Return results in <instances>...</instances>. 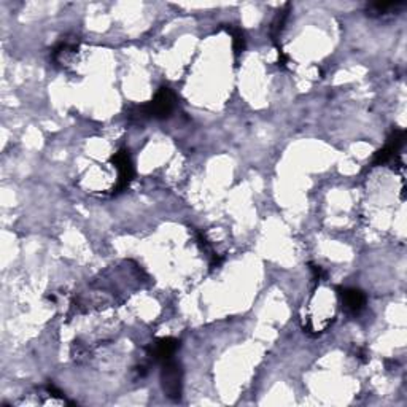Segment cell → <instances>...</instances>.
I'll return each mask as SVG.
<instances>
[{
  "instance_id": "1",
  "label": "cell",
  "mask_w": 407,
  "mask_h": 407,
  "mask_svg": "<svg viewBox=\"0 0 407 407\" xmlns=\"http://www.w3.org/2000/svg\"><path fill=\"white\" fill-rule=\"evenodd\" d=\"M175 105H177V95H175L172 89L164 86L156 93L152 102L135 108V113L130 115V117L139 119V121L147 118L165 119L174 113Z\"/></svg>"
},
{
  "instance_id": "2",
  "label": "cell",
  "mask_w": 407,
  "mask_h": 407,
  "mask_svg": "<svg viewBox=\"0 0 407 407\" xmlns=\"http://www.w3.org/2000/svg\"><path fill=\"white\" fill-rule=\"evenodd\" d=\"M182 382L183 373L182 366L172 358L164 361L163 371H161V384H163L164 393L172 399H178L182 396Z\"/></svg>"
},
{
  "instance_id": "3",
  "label": "cell",
  "mask_w": 407,
  "mask_h": 407,
  "mask_svg": "<svg viewBox=\"0 0 407 407\" xmlns=\"http://www.w3.org/2000/svg\"><path fill=\"white\" fill-rule=\"evenodd\" d=\"M112 163L118 170V182L117 187L113 188V193H123V191L129 187L130 182L134 178V164L130 159V154L128 150H119L118 153L113 154Z\"/></svg>"
},
{
  "instance_id": "4",
  "label": "cell",
  "mask_w": 407,
  "mask_h": 407,
  "mask_svg": "<svg viewBox=\"0 0 407 407\" xmlns=\"http://www.w3.org/2000/svg\"><path fill=\"white\" fill-rule=\"evenodd\" d=\"M404 140H406V132L401 129H395L391 135L388 137V142L385 143V147L379 150V152L375 153V156L373 159V165H384L388 163V161L393 159L396 154L399 153V150L403 148L404 145Z\"/></svg>"
},
{
  "instance_id": "5",
  "label": "cell",
  "mask_w": 407,
  "mask_h": 407,
  "mask_svg": "<svg viewBox=\"0 0 407 407\" xmlns=\"http://www.w3.org/2000/svg\"><path fill=\"white\" fill-rule=\"evenodd\" d=\"M178 347H180V342L177 339L163 338V339L154 340L153 344H150L147 347V353L154 363H164V361L172 358Z\"/></svg>"
},
{
  "instance_id": "6",
  "label": "cell",
  "mask_w": 407,
  "mask_h": 407,
  "mask_svg": "<svg viewBox=\"0 0 407 407\" xmlns=\"http://www.w3.org/2000/svg\"><path fill=\"white\" fill-rule=\"evenodd\" d=\"M339 296L342 301V307L347 314L358 315L366 307V294L356 288H339Z\"/></svg>"
},
{
  "instance_id": "7",
  "label": "cell",
  "mask_w": 407,
  "mask_h": 407,
  "mask_svg": "<svg viewBox=\"0 0 407 407\" xmlns=\"http://www.w3.org/2000/svg\"><path fill=\"white\" fill-rule=\"evenodd\" d=\"M406 7V2H374L369 3L366 7V12H368L369 16H386V14L398 13L401 8Z\"/></svg>"
},
{
  "instance_id": "8",
  "label": "cell",
  "mask_w": 407,
  "mask_h": 407,
  "mask_svg": "<svg viewBox=\"0 0 407 407\" xmlns=\"http://www.w3.org/2000/svg\"><path fill=\"white\" fill-rule=\"evenodd\" d=\"M290 8H291V5L286 3L283 7V10H280V12L277 13V16H275V19H274L272 27H270V35H272L274 43L277 42L279 35L282 34V31H283V27L286 24V19H288V14H290Z\"/></svg>"
},
{
  "instance_id": "9",
  "label": "cell",
  "mask_w": 407,
  "mask_h": 407,
  "mask_svg": "<svg viewBox=\"0 0 407 407\" xmlns=\"http://www.w3.org/2000/svg\"><path fill=\"white\" fill-rule=\"evenodd\" d=\"M228 34H231V37H233V49H234V56L239 58L240 54L244 53L245 49V34L240 27H224Z\"/></svg>"
},
{
  "instance_id": "10",
  "label": "cell",
  "mask_w": 407,
  "mask_h": 407,
  "mask_svg": "<svg viewBox=\"0 0 407 407\" xmlns=\"http://www.w3.org/2000/svg\"><path fill=\"white\" fill-rule=\"evenodd\" d=\"M279 49V67L280 69H286V64H288V56H286L285 51L282 48H277Z\"/></svg>"
}]
</instances>
